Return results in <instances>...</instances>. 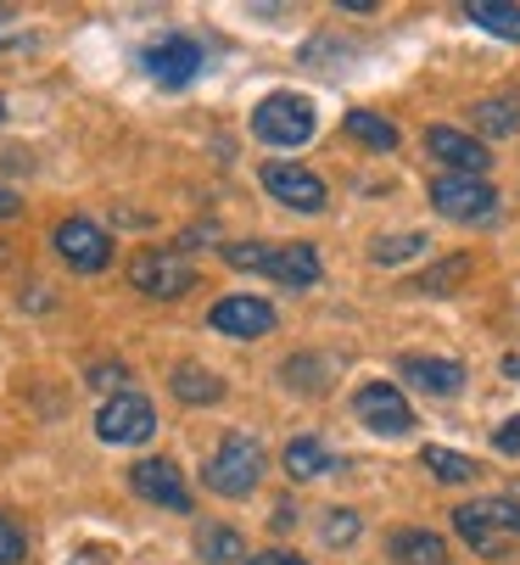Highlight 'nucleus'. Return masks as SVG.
Segmentation results:
<instances>
[{"label": "nucleus", "mask_w": 520, "mask_h": 565, "mask_svg": "<svg viewBox=\"0 0 520 565\" xmlns=\"http://www.w3.org/2000/svg\"><path fill=\"white\" fill-rule=\"evenodd\" d=\"M197 554H202L208 565H235V559H246V543H241V532H230V526H202V532H197Z\"/></svg>", "instance_id": "nucleus-21"}, {"label": "nucleus", "mask_w": 520, "mask_h": 565, "mask_svg": "<svg viewBox=\"0 0 520 565\" xmlns=\"http://www.w3.org/2000/svg\"><path fill=\"white\" fill-rule=\"evenodd\" d=\"M392 559H403V565H448V543L437 532H397Z\"/></svg>", "instance_id": "nucleus-16"}, {"label": "nucleus", "mask_w": 520, "mask_h": 565, "mask_svg": "<svg viewBox=\"0 0 520 565\" xmlns=\"http://www.w3.org/2000/svg\"><path fill=\"white\" fill-rule=\"evenodd\" d=\"M252 135L269 140V146H308L314 140V102L291 96V90L264 96L252 107Z\"/></svg>", "instance_id": "nucleus-3"}, {"label": "nucleus", "mask_w": 520, "mask_h": 565, "mask_svg": "<svg viewBox=\"0 0 520 565\" xmlns=\"http://www.w3.org/2000/svg\"><path fill=\"white\" fill-rule=\"evenodd\" d=\"M67 565H113V559H107V554H102V548H78V554H73V559H67Z\"/></svg>", "instance_id": "nucleus-30"}, {"label": "nucleus", "mask_w": 520, "mask_h": 565, "mask_svg": "<svg viewBox=\"0 0 520 565\" xmlns=\"http://www.w3.org/2000/svg\"><path fill=\"white\" fill-rule=\"evenodd\" d=\"M0 118H7V102H0Z\"/></svg>", "instance_id": "nucleus-35"}, {"label": "nucleus", "mask_w": 520, "mask_h": 565, "mask_svg": "<svg viewBox=\"0 0 520 565\" xmlns=\"http://www.w3.org/2000/svg\"><path fill=\"white\" fill-rule=\"evenodd\" d=\"M246 565H303L297 554H257V559H246Z\"/></svg>", "instance_id": "nucleus-31"}, {"label": "nucleus", "mask_w": 520, "mask_h": 565, "mask_svg": "<svg viewBox=\"0 0 520 565\" xmlns=\"http://www.w3.org/2000/svg\"><path fill=\"white\" fill-rule=\"evenodd\" d=\"M347 135H353L359 146H370V151H392L397 146V124H386L381 113H347Z\"/></svg>", "instance_id": "nucleus-23"}, {"label": "nucleus", "mask_w": 520, "mask_h": 565, "mask_svg": "<svg viewBox=\"0 0 520 565\" xmlns=\"http://www.w3.org/2000/svg\"><path fill=\"white\" fill-rule=\"evenodd\" d=\"M208 326L219 331V337H269L275 331V308L264 302V297H224V302H213V313H208Z\"/></svg>", "instance_id": "nucleus-12"}, {"label": "nucleus", "mask_w": 520, "mask_h": 565, "mask_svg": "<svg viewBox=\"0 0 520 565\" xmlns=\"http://www.w3.org/2000/svg\"><path fill=\"white\" fill-rule=\"evenodd\" d=\"M353 537H359V515H353V510H330V521H325V543L341 548V543H353Z\"/></svg>", "instance_id": "nucleus-27"}, {"label": "nucleus", "mask_w": 520, "mask_h": 565, "mask_svg": "<svg viewBox=\"0 0 520 565\" xmlns=\"http://www.w3.org/2000/svg\"><path fill=\"white\" fill-rule=\"evenodd\" d=\"M403 381H414L420 392H431V397H454L459 386H465V364H454V359H403Z\"/></svg>", "instance_id": "nucleus-15"}, {"label": "nucleus", "mask_w": 520, "mask_h": 565, "mask_svg": "<svg viewBox=\"0 0 520 565\" xmlns=\"http://www.w3.org/2000/svg\"><path fill=\"white\" fill-rule=\"evenodd\" d=\"M12 213H18V196H12L7 185H0V218H12Z\"/></svg>", "instance_id": "nucleus-32"}, {"label": "nucleus", "mask_w": 520, "mask_h": 565, "mask_svg": "<svg viewBox=\"0 0 520 565\" xmlns=\"http://www.w3.org/2000/svg\"><path fill=\"white\" fill-rule=\"evenodd\" d=\"M51 241H56L62 264L78 269V275H102V269L113 264V241H107V230L91 224V218H62Z\"/></svg>", "instance_id": "nucleus-7"}, {"label": "nucleus", "mask_w": 520, "mask_h": 565, "mask_svg": "<svg viewBox=\"0 0 520 565\" xmlns=\"http://www.w3.org/2000/svg\"><path fill=\"white\" fill-rule=\"evenodd\" d=\"M157 431V409L140 397V392H118V397H107L102 403V415H96V437L102 443H146Z\"/></svg>", "instance_id": "nucleus-9"}, {"label": "nucleus", "mask_w": 520, "mask_h": 565, "mask_svg": "<svg viewBox=\"0 0 520 565\" xmlns=\"http://www.w3.org/2000/svg\"><path fill=\"white\" fill-rule=\"evenodd\" d=\"M146 73L157 78V85L180 90V85H191V78L202 73V45L185 40V34H168V40L146 45Z\"/></svg>", "instance_id": "nucleus-10"}, {"label": "nucleus", "mask_w": 520, "mask_h": 565, "mask_svg": "<svg viewBox=\"0 0 520 565\" xmlns=\"http://www.w3.org/2000/svg\"><path fill=\"white\" fill-rule=\"evenodd\" d=\"M503 375H514V381H520V353H509V359H503Z\"/></svg>", "instance_id": "nucleus-34"}, {"label": "nucleus", "mask_w": 520, "mask_h": 565, "mask_svg": "<svg viewBox=\"0 0 520 565\" xmlns=\"http://www.w3.org/2000/svg\"><path fill=\"white\" fill-rule=\"evenodd\" d=\"M425 247V235H381L375 247H370V258L375 264H403V258H414Z\"/></svg>", "instance_id": "nucleus-25"}, {"label": "nucleus", "mask_w": 520, "mask_h": 565, "mask_svg": "<svg viewBox=\"0 0 520 565\" xmlns=\"http://www.w3.org/2000/svg\"><path fill=\"white\" fill-rule=\"evenodd\" d=\"M257 476H264V454H257L252 437H224L219 454L208 459V488L219 499H246L257 488Z\"/></svg>", "instance_id": "nucleus-5"}, {"label": "nucleus", "mask_w": 520, "mask_h": 565, "mask_svg": "<svg viewBox=\"0 0 520 565\" xmlns=\"http://www.w3.org/2000/svg\"><path fill=\"white\" fill-rule=\"evenodd\" d=\"M420 465L437 476V481H470L476 476V459H465L454 448H420Z\"/></svg>", "instance_id": "nucleus-24"}, {"label": "nucleus", "mask_w": 520, "mask_h": 565, "mask_svg": "<svg viewBox=\"0 0 520 565\" xmlns=\"http://www.w3.org/2000/svg\"><path fill=\"white\" fill-rule=\"evenodd\" d=\"M353 415H359L375 437H408V426H414L408 397H403L392 381H364L359 397H353Z\"/></svg>", "instance_id": "nucleus-8"}, {"label": "nucleus", "mask_w": 520, "mask_h": 565, "mask_svg": "<svg viewBox=\"0 0 520 565\" xmlns=\"http://www.w3.org/2000/svg\"><path fill=\"white\" fill-rule=\"evenodd\" d=\"M29 554V537H23V526L7 515V510H0V565H18Z\"/></svg>", "instance_id": "nucleus-26"}, {"label": "nucleus", "mask_w": 520, "mask_h": 565, "mask_svg": "<svg viewBox=\"0 0 520 565\" xmlns=\"http://www.w3.org/2000/svg\"><path fill=\"white\" fill-rule=\"evenodd\" d=\"M431 207L454 224H492L498 191L487 180H470V174H443V180H431Z\"/></svg>", "instance_id": "nucleus-4"}, {"label": "nucleus", "mask_w": 520, "mask_h": 565, "mask_svg": "<svg viewBox=\"0 0 520 565\" xmlns=\"http://www.w3.org/2000/svg\"><path fill=\"white\" fill-rule=\"evenodd\" d=\"M129 481H135V493L146 499V504H162V510H191V488H185V476H180V465L173 459H140L135 470H129Z\"/></svg>", "instance_id": "nucleus-11"}, {"label": "nucleus", "mask_w": 520, "mask_h": 565, "mask_svg": "<svg viewBox=\"0 0 520 565\" xmlns=\"http://www.w3.org/2000/svg\"><path fill=\"white\" fill-rule=\"evenodd\" d=\"M476 129L481 135H514L520 129V96H487V102H476Z\"/></svg>", "instance_id": "nucleus-22"}, {"label": "nucleus", "mask_w": 520, "mask_h": 565, "mask_svg": "<svg viewBox=\"0 0 520 565\" xmlns=\"http://www.w3.org/2000/svg\"><path fill=\"white\" fill-rule=\"evenodd\" d=\"M454 532H459L476 554L498 559V554H509V548L520 543V504H514V499L459 504V510H454Z\"/></svg>", "instance_id": "nucleus-1"}, {"label": "nucleus", "mask_w": 520, "mask_h": 565, "mask_svg": "<svg viewBox=\"0 0 520 565\" xmlns=\"http://www.w3.org/2000/svg\"><path fill=\"white\" fill-rule=\"evenodd\" d=\"M492 448H498V454H520V415L503 420V426L492 431Z\"/></svg>", "instance_id": "nucleus-28"}, {"label": "nucleus", "mask_w": 520, "mask_h": 565, "mask_svg": "<svg viewBox=\"0 0 520 565\" xmlns=\"http://www.w3.org/2000/svg\"><path fill=\"white\" fill-rule=\"evenodd\" d=\"M465 18L498 40H520V7H503V0H470Z\"/></svg>", "instance_id": "nucleus-17"}, {"label": "nucleus", "mask_w": 520, "mask_h": 565, "mask_svg": "<svg viewBox=\"0 0 520 565\" xmlns=\"http://www.w3.org/2000/svg\"><path fill=\"white\" fill-rule=\"evenodd\" d=\"M7 40H12V12L0 7V45H7Z\"/></svg>", "instance_id": "nucleus-33"}, {"label": "nucleus", "mask_w": 520, "mask_h": 565, "mask_svg": "<svg viewBox=\"0 0 520 565\" xmlns=\"http://www.w3.org/2000/svg\"><path fill=\"white\" fill-rule=\"evenodd\" d=\"M425 151H431V157H443L448 169H459V174H470V180H481V169L492 163L481 140H470V135H459V129H443V124H437V129H425Z\"/></svg>", "instance_id": "nucleus-14"}, {"label": "nucleus", "mask_w": 520, "mask_h": 565, "mask_svg": "<svg viewBox=\"0 0 520 565\" xmlns=\"http://www.w3.org/2000/svg\"><path fill=\"white\" fill-rule=\"evenodd\" d=\"M118 381H124V364H96V370H91V386H107V392H113Z\"/></svg>", "instance_id": "nucleus-29"}, {"label": "nucleus", "mask_w": 520, "mask_h": 565, "mask_svg": "<svg viewBox=\"0 0 520 565\" xmlns=\"http://www.w3.org/2000/svg\"><path fill=\"white\" fill-rule=\"evenodd\" d=\"M325 470H336V459H330L325 443L297 437V443L286 448V476H291V481H314V476H325Z\"/></svg>", "instance_id": "nucleus-19"}, {"label": "nucleus", "mask_w": 520, "mask_h": 565, "mask_svg": "<svg viewBox=\"0 0 520 565\" xmlns=\"http://www.w3.org/2000/svg\"><path fill=\"white\" fill-rule=\"evenodd\" d=\"M264 191H269L275 202L297 207V213H319V207H325V180L308 174V169H297V163H269V169H264Z\"/></svg>", "instance_id": "nucleus-13"}, {"label": "nucleus", "mask_w": 520, "mask_h": 565, "mask_svg": "<svg viewBox=\"0 0 520 565\" xmlns=\"http://www.w3.org/2000/svg\"><path fill=\"white\" fill-rule=\"evenodd\" d=\"M129 280H135V291L173 302V297H185V291L197 286V269H191V264H185L180 253H168V247H151V253H140V258L129 264Z\"/></svg>", "instance_id": "nucleus-6"}, {"label": "nucleus", "mask_w": 520, "mask_h": 565, "mask_svg": "<svg viewBox=\"0 0 520 565\" xmlns=\"http://www.w3.org/2000/svg\"><path fill=\"white\" fill-rule=\"evenodd\" d=\"M230 269H252V275H269L280 286H314L319 280V253L314 247H257V241H230L224 247Z\"/></svg>", "instance_id": "nucleus-2"}, {"label": "nucleus", "mask_w": 520, "mask_h": 565, "mask_svg": "<svg viewBox=\"0 0 520 565\" xmlns=\"http://www.w3.org/2000/svg\"><path fill=\"white\" fill-rule=\"evenodd\" d=\"M173 397H180V403H219L224 381L213 370H202V364H180V370H173Z\"/></svg>", "instance_id": "nucleus-18"}, {"label": "nucleus", "mask_w": 520, "mask_h": 565, "mask_svg": "<svg viewBox=\"0 0 520 565\" xmlns=\"http://www.w3.org/2000/svg\"><path fill=\"white\" fill-rule=\"evenodd\" d=\"M470 280V258L459 253V258H443V264H431L420 280H414V291H425V297H454L459 286Z\"/></svg>", "instance_id": "nucleus-20"}]
</instances>
